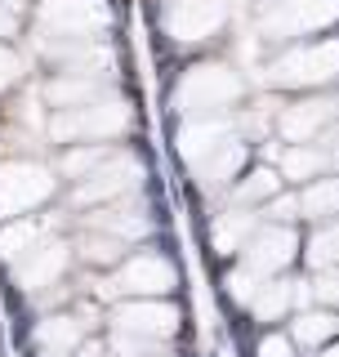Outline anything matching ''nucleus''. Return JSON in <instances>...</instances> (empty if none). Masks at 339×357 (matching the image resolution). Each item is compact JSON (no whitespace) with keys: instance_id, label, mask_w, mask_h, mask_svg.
I'll use <instances>...</instances> for the list:
<instances>
[{"instance_id":"obj_32","label":"nucleus","mask_w":339,"mask_h":357,"mask_svg":"<svg viewBox=\"0 0 339 357\" xmlns=\"http://www.w3.org/2000/svg\"><path fill=\"white\" fill-rule=\"evenodd\" d=\"M18 31V9L9 0H0V36H14Z\"/></svg>"},{"instance_id":"obj_3","label":"nucleus","mask_w":339,"mask_h":357,"mask_svg":"<svg viewBox=\"0 0 339 357\" xmlns=\"http://www.w3.org/2000/svg\"><path fill=\"white\" fill-rule=\"evenodd\" d=\"M241 76L223 63H201L179 81L174 89V107L188 112V116H223L236 98H241Z\"/></svg>"},{"instance_id":"obj_14","label":"nucleus","mask_w":339,"mask_h":357,"mask_svg":"<svg viewBox=\"0 0 339 357\" xmlns=\"http://www.w3.org/2000/svg\"><path fill=\"white\" fill-rule=\"evenodd\" d=\"M85 228H98V232H112V237H121V241H139L143 232L152 228L148 223V210L139 206V201H126V197H116V201H107V206H94V215L85 219Z\"/></svg>"},{"instance_id":"obj_18","label":"nucleus","mask_w":339,"mask_h":357,"mask_svg":"<svg viewBox=\"0 0 339 357\" xmlns=\"http://www.w3.org/2000/svg\"><path fill=\"white\" fill-rule=\"evenodd\" d=\"M241 165H246V148H241V139H232V143H223V148H214L210 156H201L192 170H197L201 188H223Z\"/></svg>"},{"instance_id":"obj_25","label":"nucleus","mask_w":339,"mask_h":357,"mask_svg":"<svg viewBox=\"0 0 339 357\" xmlns=\"http://www.w3.org/2000/svg\"><path fill=\"white\" fill-rule=\"evenodd\" d=\"M121 250H126V241H121V237H112V232H98V228H85L81 255H85L89 264H116Z\"/></svg>"},{"instance_id":"obj_22","label":"nucleus","mask_w":339,"mask_h":357,"mask_svg":"<svg viewBox=\"0 0 339 357\" xmlns=\"http://www.w3.org/2000/svg\"><path fill=\"white\" fill-rule=\"evenodd\" d=\"M281 178H295V183H303V178H322L326 174V156L317 143H290L286 156H281Z\"/></svg>"},{"instance_id":"obj_5","label":"nucleus","mask_w":339,"mask_h":357,"mask_svg":"<svg viewBox=\"0 0 339 357\" xmlns=\"http://www.w3.org/2000/svg\"><path fill=\"white\" fill-rule=\"evenodd\" d=\"M339 18V0H268L259 9V31L268 40H295L331 27Z\"/></svg>"},{"instance_id":"obj_20","label":"nucleus","mask_w":339,"mask_h":357,"mask_svg":"<svg viewBox=\"0 0 339 357\" xmlns=\"http://www.w3.org/2000/svg\"><path fill=\"white\" fill-rule=\"evenodd\" d=\"M259 228V219L250 215V206H236V210H223L219 219H214V250H223V255H232V250H241L246 237Z\"/></svg>"},{"instance_id":"obj_7","label":"nucleus","mask_w":339,"mask_h":357,"mask_svg":"<svg viewBox=\"0 0 339 357\" xmlns=\"http://www.w3.org/2000/svg\"><path fill=\"white\" fill-rule=\"evenodd\" d=\"M54 174L36 161H5L0 165V219H18L50 201Z\"/></svg>"},{"instance_id":"obj_2","label":"nucleus","mask_w":339,"mask_h":357,"mask_svg":"<svg viewBox=\"0 0 339 357\" xmlns=\"http://www.w3.org/2000/svg\"><path fill=\"white\" fill-rule=\"evenodd\" d=\"M130 130V107L121 98H89V103H72V107H54L50 116V134L59 143H103Z\"/></svg>"},{"instance_id":"obj_29","label":"nucleus","mask_w":339,"mask_h":357,"mask_svg":"<svg viewBox=\"0 0 339 357\" xmlns=\"http://www.w3.org/2000/svg\"><path fill=\"white\" fill-rule=\"evenodd\" d=\"M312 295L326 299V304H339V273H322L317 282H312Z\"/></svg>"},{"instance_id":"obj_8","label":"nucleus","mask_w":339,"mask_h":357,"mask_svg":"<svg viewBox=\"0 0 339 357\" xmlns=\"http://www.w3.org/2000/svg\"><path fill=\"white\" fill-rule=\"evenodd\" d=\"M174 286V264L161 259V255H134L107 277L103 295H134V299H152V295H165Z\"/></svg>"},{"instance_id":"obj_6","label":"nucleus","mask_w":339,"mask_h":357,"mask_svg":"<svg viewBox=\"0 0 339 357\" xmlns=\"http://www.w3.org/2000/svg\"><path fill=\"white\" fill-rule=\"evenodd\" d=\"M139 178H143V165L134 161V156L107 152L85 178H76L72 201H76V206H89V210H94V206H107V201H116V197H130L134 188H139Z\"/></svg>"},{"instance_id":"obj_27","label":"nucleus","mask_w":339,"mask_h":357,"mask_svg":"<svg viewBox=\"0 0 339 357\" xmlns=\"http://www.w3.org/2000/svg\"><path fill=\"white\" fill-rule=\"evenodd\" d=\"M308 259H312V264H322V268L339 264V219H335V223H326L317 237H312V245H308Z\"/></svg>"},{"instance_id":"obj_17","label":"nucleus","mask_w":339,"mask_h":357,"mask_svg":"<svg viewBox=\"0 0 339 357\" xmlns=\"http://www.w3.org/2000/svg\"><path fill=\"white\" fill-rule=\"evenodd\" d=\"M81 340H85V321L67 317V312H59V317H45L40 326H36V349L50 353V357H67Z\"/></svg>"},{"instance_id":"obj_1","label":"nucleus","mask_w":339,"mask_h":357,"mask_svg":"<svg viewBox=\"0 0 339 357\" xmlns=\"http://www.w3.org/2000/svg\"><path fill=\"white\" fill-rule=\"evenodd\" d=\"M107 27H112L107 0H45L36 14V36L59 59H72L76 50L94 45Z\"/></svg>"},{"instance_id":"obj_16","label":"nucleus","mask_w":339,"mask_h":357,"mask_svg":"<svg viewBox=\"0 0 339 357\" xmlns=\"http://www.w3.org/2000/svg\"><path fill=\"white\" fill-rule=\"evenodd\" d=\"M303 299H308V286H303V282H273V277H268V282L255 290L250 308L264 321H277V317H286L290 308H299Z\"/></svg>"},{"instance_id":"obj_24","label":"nucleus","mask_w":339,"mask_h":357,"mask_svg":"<svg viewBox=\"0 0 339 357\" xmlns=\"http://www.w3.org/2000/svg\"><path fill=\"white\" fill-rule=\"evenodd\" d=\"M277 192H281V174L277 170H255L236 183V206H259V201L268 206Z\"/></svg>"},{"instance_id":"obj_33","label":"nucleus","mask_w":339,"mask_h":357,"mask_svg":"<svg viewBox=\"0 0 339 357\" xmlns=\"http://www.w3.org/2000/svg\"><path fill=\"white\" fill-rule=\"evenodd\" d=\"M322 357H339V344H331V349H326V353H322Z\"/></svg>"},{"instance_id":"obj_4","label":"nucleus","mask_w":339,"mask_h":357,"mask_svg":"<svg viewBox=\"0 0 339 357\" xmlns=\"http://www.w3.org/2000/svg\"><path fill=\"white\" fill-rule=\"evenodd\" d=\"M268 85H281V89H312V85H326L339 76V40H312V45H295L286 50L281 59H273L264 67Z\"/></svg>"},{"instance_id":"obj_30","label":"nucleus","mask_w":339,"mask_h":357,"mask_svg":"<svg viewBox=\"0 0 339 357\" xmlns=\"http://www.w3.org/2000/svg\"><path fill=\"white\" fill-rule=\"evenodd\" d=\"M18 72H22V63H18L14 54L5 50V45H0V89H9V85H14V81H18Z\"/></svg>"},{"instance_id":"obj_31","label":"nucleus","mask_w":339,"mask_h":357,"mask_svg":"<svg viewBox=\"0 0 339 357\" xmlns=\"http://www.w3.org/2000/svg\"><path fill=\"white\" fill-rule=\"evenodd\" d=\"M295 349H290V340L286 335H268L264 344H259V357H290Z\"/></svg>"},{"instance_id":"obj_28","label":"nucleus","mask_w":339,"mask_h":357,"mask_svg":"<svg viewBox=\"0 0 339 357\" xmlns=\"http://www.w3.org/2000/svg\"><path fill=\"white\" fill-rule=\"evenodd\" d=\"M317 139H322L317 148H322V156H326V170H339V130H335V126H326Z\"/></svg>"},{"instance_id":"obj_13","label":"nucleus","mask_w":339,"mask_h":357,"mask_svg":"<svg viewBox=\"0 0 339 357\" xmlns=\"http://www.w3.org/2000/svg\"><path fill=\"white\" fill-rule=\"evenodd\" d=\"M335 121H339V98H303V103L281 107L277 130L286 134L290 143H312L326 126H335Z\"/></svg>"},{"instance_id":"obj_23","label":"nucleus","mask_w":339,"mask_h":357,"mask_svg":"<svg viewBox=\"0 0 339 357\" xmlns=\"http://www.w3.org/2000/svg\"><path fill=\"white\" fill-rule=\"evenodd\" d=\"M335 335H339V317H335V312H299L295 344H303V349H317V344L335 340Z\"/></svg>"},{"instance_id":"obj_15","label":"nucleus","mask_w":339,"mask_h":357,"mask_svg":"<svg viewBox=\"0 0 339 357\" xmlns=\"http://www.w3.org/2000/svg\"><path fill=\"white\" fill-rule=\"evenodd\" d=\"M232 139H236V130H232L228 116H197L179 134V152L188 156V165H197L201 156H210L214 148H223V143H232Z\"/></svg>"},{"instance_id":"obj_11","label":"nucleus","mask_w":339,"mask_h":357,"mask_svg":"<svg viewBox=\"0 0 339 357\" xmlns=\"http://www.w3.org/2000/svg\"><path fill=\"white\" fill-rule=\"evenodd\" d=\"M112 331L161 344V340H170V335L179 331V308L161 304L156 295L152 299H130V304H121L116 312H112Z\"/></svg>"},{"instance_id":"obj_21","label":"nucleus","mask_w":339,"mask_h":357,"mask_svg":"<svg viewBox=\"0 0 339 357\" xmlns=\"http://www.w3.org/2000/svg\"><path fill=\"white\" fill-rule=\"evenodd\" d=\"M295 210L303 219L339 215V178H308V188L295 197Z\"/></svg>"},{"instance_id":"obj_9","label":"nucleus","mask_w":339,"mask_h":357,"mask_svg":"<svg viewBox=\"0 0 339 357\" xmlns=\"http://www.w3.org/2000/svg\"><path fill=\"white\" fill-rule=\"evenodd\" d=\"M295 250H299L295 232H290L286 223H268V228H255L250 237H246L241 268H246V273H255L259 282H268V277H277L281 268L295 259Z\"/></svg>"},{"instance_id":"obj_19","label":"nucleus","mask_w":339,"mask_h":357,"mask_svg":"<svg viewBox=\"0 0 339 357\" xmlns=\"http://www.w3.org/2000/svg\"><path fill=\"white\" fill-rule=\"evenodd\" d=\"M45 237H50V223H36L27 215L5 219V228H0V255L14 264V259H22V255H27L36 241H45Z\"/></svg>"},{"instance_id":"obj_12","label":"nucleus","mask_w":339,"mask_h":357,"mask_svg":"<svg viewBox=\"0 0 339 357\" xmlns=\"http://www.w3.org/2000/svg\"><path fill=\"white\" fill-rule=\"evenodd\" d=\"M67 259H72V245L45 237V241L31 245L22 259H14V277H18L22 290H45V286H54L67 273Z\"/></svg>"},{"instance_id":"obj_10","label":"nucleus","mask_w":339,"mask_h":357,"mask_svg":"<svg viewBox=\"0 0 339 357\" xmlns=\"http://www.w3.org/2000/svg\"><path fill=\"white\" fill-rule=\"evenodd\" d=\"M165 31L174 40H210L228 22V0H165Z\"/></svg>"},{"instance_id":"obj_26","label":"nucleus","mask_w":339,"mask_h":357,"mask_svg":"<svg viewBox=\"0 0 339 357\" xmlns=\"http://www.w3.org/2000/svg\"><path fill=\"white\" fill-rule=\"evenodd\" d=\"M103 156H107L103 143H72V152H67L63 161H59V170H63L67 178H85L98 161H103Z\"/></svg>"}]
</instances>
